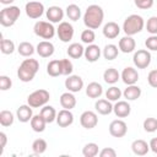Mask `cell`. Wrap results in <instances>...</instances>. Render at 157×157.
<instances>
[{"label": "cell", "instance_id": "cell-2", "mask_svg": "<svg viewBox=\"0 0 157 157\" xmlns=\"http://www.w3.org/2000/svg\"><path fill=\"white\" fill-rule=\"evenodd\" d=\"M39 70V63L36 59H25L17 69V77L22 82H31Z\"/></svg>", "mask_w": 157, "mask_h": 157}, {"label": "cell", "instance_id": "cell-9", "mask_svg": "<svg viewBox=\"0 0 157 157\" xmlns=\"http://www.w3.org/2000/svg\"><path fill=\"white\" fill-rule=\"evenodd\" d=\"M44 5L39 1H29L25 6V12L29 18L37 20L44 13Z\"/></svg>", "mask_w": 157, "mask_h": 157}, {"label": "cell", "instance_id": "cell-15", "mask_svg": "<svg viewBox=\"0 0 157 157\" xmlns=\"http://www.w3.org/2000/svg\"><path fill=\"white\" fill-rule=\"evenodd\" d=\"M56 124L60 128H67L74 123V114L71 113L70 109H61L58 114H56Z\"/></svg>", "mask_w": 157, "mask_h": 157}, {"label": "cell", "instance_id": "cell-16", "mask_svg": "<svg viewBox=\"0 0 157 157\" xmlns=\"http://www.w3.org/2000/svg\"><path fill=\"white\" fill-rule=\"evenodd\" d=\"M54 50H55L54 44L52 42H49V40H42L36 47L37 54L39 56H42V58H49V56H52L54 54Z\"/></svg>", "mask_w": 157, "mask_h": 157}, {"label": "cell", "instance_id": "cell-21", "mask_svg": "<svg viewBox=\"0 0 157 157\" xmlns=\"http://www.w3.org/2000/svg\"><path fill=\"white\" fill-rule=\"evenodd\" d=\"M102 32H103V36H104L105 38H108V39H114V38H117V37L119 36V33H120V27H119V25H118L117 22L110 21V22H108V23H105V25L103 26Z\"/></svg>", "mask_w": 157, "mask_h": 157}, {"label": "cell", "instance_id": "cell-26", "mask_svg": "<svg viewBox=\"0 0 157 157\" xmlns=\"http://www.w3.org/2000/svg\"><path fill=\"white\" fill-rule=\"evenodd\" d=\"M123 96L126 101H136L141 96V88L135 83V85H128V87L124 90Z\"/></svg>", "mask_w": 157, "mask_h": 157}, {"label": "cell", "instance_id": "cell-34", "mask_svg": "<svg viewBox=\"0 0 157 157\" xmlns=\"http://www.w3.org/2000/svg\"><path fill=\"white\" fill-rule=\"evenodd\" d=\"M47 74L52 77H56L61 75L60 70V60H50L47 65Z\"/></svg>", "mask_w": 157, "mask_h": 157}, {"label": "cell", "instance_id": "cell-20", "mask_svg": "<svg viewBox=\"0 0 157 157\" xmlns=\"http://www.w3.org/2000/svg\"><path fill=\"white\" fill-rule=\"evenodd\" d=\"M16 117L17 119L21 121V123H27V121H31L32 117H33V110H32V107L27 103V104H22L17 108L16 110Z\"/></svg>", "mask_w": 157, "mask_h": 157}, {"label": "cell", "instance_id": "cell-35", "mask_svg": "<svg viewBox=\"0 0 157 157\" xmlns=\"http://www.w3.org/2000/svg\"><path fill=\"white\" fill-rule=\"evenodd\" d=\"M13 120H15V117H13L12 112L6 110V109L0 112V124H1V126H4V128L11 126L13 124Z\"/></svg>", "mask_w": 157, "mask_h": 157}, {"label": "cell", "instance_id": "cell-42", "mask_svg": "<svg viewBox=\"0 0 157 157\" xmlns=\"http://www.w3.org/2000/svg\"><path fill=\"white\" fill-rule=\"evenodd\" d=\"M94 39H96V34H94V31L93 29L87 28V29L82 31V33H81V40H82V43H86L88 45V44H92L94 42Z\"/></svg>", "mask_w": 157, "mask_h": 157}, {"label": "cell", "instance_id": "cell-47", "mask_svg": "<svg viewBox=\"0 0 157 157\" xmlns=\"http://www.w3.org/2000/svg\"><path fill=\"white\" fill-rule=\"evenodd\" d=\"M147 82L151 87L157 88V69H153L147 75Z\"/></svg>", "mask_w": 157, "mask_h": 157}, {"label": "cell", "instance_id": "cell-50", "mask_svg": "<svg viewBox=\"0 0 157 157\" xmlns=\"http://www.w3.org/2000/svg\"><path fill=\"white\" fill-rule=\"evenodd\" d=\"M150 150L153 152V153H156L157 155V137H153V139H151V141H150Z\"/></svg>", "mask_w": 157, "mask_h": 157}, {"label": "cell", "instance_id": "cell-44", "mask_svg": "<svg viewBox=\"0 0 157 157\" xmlns=\"http://www.w3.org/2000/svg\"><path fill=\"white\" fill-rule=\"evenodd\" d=\"M145 45L148 50L157 52V34H151L150 37H147V39L145 40Z\"/></svg>", "mask_w": 157, "mask_h": 157}, {"label": "cell", "instance_id": "cell-40", "mask_svg": "<svg viewBox=\"0 0 157 157\" xmlns=\"http://www.w3.org/2000/svg\"><path fill=\"white\" fill-rule=\"evenodd\" d=\"M60 70H61V75H64V76L71 75L74 71V65H72L71 60L70 59H60Z\"/></svg>", "mask_w": 157, "mask_h": 157}, {"label": "cell", "instance_id": "cell-25", "mask_svg": "<svg viewBox=\"0 0 157 157\" xmlns=\"http://www.w3.org/2000/svg\"><path fill=\"white\" fill-rule=\"evenodd\" d=\"M29 123H31V128H32V130H33L34 132H43V131L45 130L47 124H48V123L45 121V119L42 117L40 113L33 115Z\"/></svg>", "mask_w": 157, "mask_h": 157}, {"label": "cell", "instance_id": "cell-7", "mask_svg": "<svg viewBox=\"0 0 157 157\" xmlns=\"http://www.w3.org/2000/svg\"><path fill=\"white\" fill-rule=\"evenodd\" d=\"M151 53L148 49H139L134 53L132 61L137 69H146L151 64Z\"/></svg>", "mask_w": 157, "mask_h": 157}, {"label": "cell", "instance_id": "cell-6", "mask_svg": "<svg viewBox=\"0 0 157 157\" xmlns=\"http://www.w3.org/2000/svg\"><path fill=\"white\" fill-rule=\"evenodd\" d=\"M33 32L36 36L43 39H52L55 36L56 29L54 28L53 23L49 21H37L33 27Z\"/></svg>", "mask_w": 157, "mask_h": 157}, {"label": "cell", "instance_id": "cell-45", "mask_svg": "<svg viewBox=\"0 0 157 157\" xmlns=\"http://www.w3.org/2000/svg\"><path fill=\"white\" fill-rule=\"evenodd\" d=\"M11 86H12L11 78L6 75H1L0 76V90L1 91H7V90L11 88Z\"/></svg>", "mask_w": 157, "mask_h": 157}, {"label": "cell", "instance_id": "cell-13", "mask_svg": "<svg viewBox=\"0 0 157 157\" xmlns=\"http://www.w3.org/2000/svg\"><path fill=\"white\" fill-rule=\"evenodd\" d=\"M45 15H47V18L49 20V22L60 23V22H63V18H64V10L60 6L53 5V6L47 9Z\"/></svg>", "mask_w": 157, "mask_h": 157}, {"label": "cell", "instance_id": "cell-11", "mask_svg": "<svg viewBox=\"0 0 157 157\" xmlns=\"http://www.w3.org/2000/svg\"><path fill=\"white\" fill-rule=\"evenodd\" d=\"M80 124L82 125V128H85L87 130L93 129L98 124V117L92 110H85L80 117Z\"/></svg>", "mask_w": 157, "mask_h": 157}, {"label": "cell", "instance_id": "cell-14", "mask_svg": "<svg viewBox=\"0 0 157 157\" xmlns=\"http://www.w3.org/2000/svg\"><path fill=\"white\" fill-rule=\"evenodd\" d=\"M120 78L123 80V82L125 85H135L139 81V72L136 69H134L131 66H126L121 71Z\"/></svg>", "mask_w": 157, "mask_h": 157}, {"label": "cell", "instance_id": "cell-10", "mask_svg": "<svg viewBox=\"0 0 157 157\" xmlns=\"http://www.w3.org/2000/svg\"><path fill=\"white\" fill-rule=\"evenodd\" d=\"M126 132H128V125L124 120L115 119L109 124V134L113 137H117V139L124 137L126 135Z\"/></svg>", "mask_w": 157, "mask_h": 157}, {"label": "cell", "instance_id": "cell-19", "mask_svg": "<svg viewBox=\"0 0 157 157\" xmlns=\"http://www.w3.org/2000/svg\"><path fill=\"white\" fill-rule=\"evenodd\" d=\"M118 47H119V50L125 53V54L132 53L135 50V48H136V42L132 38V36H125V37L119 39Z\"/></svg>", "mask_w": 157, "mask_h": 157}, {"label": "cell", "instance_id": "cell-33", "mask_svg": "<svg viewBox=\"0 0 157 157\" xmlns=\"http://www.w3.org/2000/svg\"><path fill=\"white\" fill-rule=\"evenodd\" d=\"M104 59L107 60H114L118 54H119V47H117L115 44H107L104 48H103V52H102Z\"/></svg>", "mask_w": 157, "mask_h": 157}, {"label": "cell", "instance_id": "cell-27", "mask_svg": "<svg viewBox=\"0 0 157 157\" xmlns=\"http://www.w3.org/2000/svg\"><path fill=\"white\" fill-rule=\"evenodd\" d=\"M103 93V87L98 82H90L86 87V96L90 98H99Z\"/></svg>", "mask_w": 157, "mask_h": 157}, {"label": "cell", "instance_id": "cell-46", "mask_svg": "<svg viewBox=\"0 0 157 157\" xmlns=\"http://www.w3.org/2000/svg\"><path fill=\"white\" fill-rule=\"evenodd\" d=\"M134 4L141 10H147L153 6V0H134Z\"/></svg>", "mask_w": 157, "mask_h": 157}, {"label": "cell", "instance_id": "cell-31", "mask_svg": "<svg viewBox=\"0 0 157 157\" xmlns=\"http://www.w3.org/2000/svg\"><path fill=\"white\" fill-rule=\"evenodd\" d=\"M17 52H18L20 55H22L25 58H28V56H31V55L34 54L36 48L29 42H21L18 44V47H17Z\"/></svg>", "mask_w": 157, "mask_h": 157}, {"label": "cell", "instance_id": "cell-22", "mask_svg": "<svg viewBox=\"0 0 157 157\" xmlns=\"http://www.w3.org/2000/svg\"><path fill=\"white\" fill-rule=\"evenodd\" d=\"M94 109L98 114L101 115H108L113 112V104L110 103L109 99H98L96 103H94Z\"/></svg>", "mask_w": 157, "mask_h": 157}, {"label": "cell", "instance_id": "cell-3", "mask_svg": "<svg viewBox=\"0 0 157 157\" xmlns=\"http://www.w3.org/2000/svg\"><path fill=\"white\" fill-rule=\"evenodd\" d=\"M145 27V21L140 15L132 13L130 16H128L124 20L123 23V31L126 36H134L140 33Z\"/></svg>", "mask_w": 157, "mask_h": 157}, {"label": "cell", "instance_id": "cell-17", "mask_svg": "<svg viewBox=\"0 0 157 157\" xmlns=\"http://www.w3.org/2000/svg\"><path fill=\"white\" fill-rule=\"evenodd\" d=\"M101 48L97 45V44H88L87 48H85V53H83V56L85 59L88 61V63H96L99 58H101Z\"/></svg>", "mask_w": 157, "mask_h": 157}, {"label": "cell", "instance_id": "cell-28", "mask_svg": "<svg viewBox=\"0 0 157 157\" xmlns=\"http://www.w3.org/2000/svg\"><path fill=\"white\" fill-rule=\"evenodd\" d=\"M119 78H120V74H119V71H118L117 69H114V67H108V69H105L104 72H103V80H104V82H107V83H109V85L117 83Z\"/></svg>", "mask_w": 157, "mask_h": 157}, {"label": "cell", "instance_id": "cell-41", "mask_svg": "<svg viewBox=\"0 0 157 157\" xmlns=\"http://www.w3.org/2000/svg\"><path fill=\"white\" fill-rule=\"evenodd\" d=\"M142 126H144V130L146 132H155L157 130V119L152 118V117L146 118L144 120V125Z\"/></svg>", "mask_w": 157, "mask_h": 157}, {"label": "cell", "instance_id": "cell-30", "mask_svg": "<svg viewBox=\"0 0 157 157\" xmlns=\"http://www.w3.org/2000/svg\"><path fill=\"white\" fill-rule=\"evenodd\" d=\"M40 114H42V117L45 119V121H47L48 124H50V123H53V121L56 120V114H58V113H56V110H55L54 107L45 104V105L42 107Z\"/></svg>", "mask_w": 157, "mask_h": 157}, {"label": "cell", "instance_id": "cell-23", "mask_svg": "<svg viewBox=\"0 0 157 157\" xmlns=\"http://www.w3.org/2000/svg\"><path fill=\"white\" fill-rule=\"evenodd\" d=\"M131 150L135 155L137 156H145L147 155V152L150 151V145L142 140V139H137V140H134L132 144H131Z\"/></svg>", "mask_w": 157, "mask_h": 157}, {"label": "cell", "instance_id": "cell-1", "mask_svg": "<svg viewBox=\"0 0 157 157\" xmlns=\"http://www.w3.org/2000/svg\"><path fill=\"white\" fill-rule=\"evenodd\" d=\"M103 20H104V11L97 4L90 5L83 13V23L90 29H97L98 27H101Z\"/></svg>", "mask_w": 157, "mask_h": 157}, {"label": "cell", "instance_id": "cell-36", "mask_svg": "<svg viewBox=\"0 0 157 157\" xmlns=\"http://www.w3.org/2000/svg\"><path fill=\"white\" fill-rule=\"evenodd\" d=\"M82 155L85 157H96L97 155H99V147L97 144L94 142H88L83 146L82 148Z\"/></svg>", "mask_w": 157, "mask_h": 157}, {"label": "cell", "instance_id": "cell-38", "mask_svg": "<svg viewBox=\"0 0 157 157\" xmlns=\"http://www.w3.org/2000/svg\"><path fill=\"white\" fill-rule=\"evenodd\" d=\"M0 50L2 54H12L15 52V43L11 40V39H5V38H1L0 40Z\"/></svg>", "mask_w": 157, "mask_h": 157}, {"label": "cell", "instance_id": "cell-49", "mask_svg": "<svg viewBox=\"0 0 157 157\" xmlns=\"http://www.w3.org/2000/svg\"><path fill=\"white\" fill-rule=\"evenodd\" d=\"M6 142H7V136H6V134L4 131H1L0 132V155H2L4 148L6 146Z\"/></svg>", "mask_w": 157, "mask_h": 157}, {"label": "cell", "instance_id": "cell-43", "mask_svg": "<svg viewBox=\"0 0 157 157\" xmlns=\"http://www.w3.org/2000/svg\"><path fill=\"white\" fill-rule=\"evenodd\" d=\"M146 31L150 34H157V16H151L146 22Z\"/></svg>", "mask_w": 157, "mask_h": 157}, {"label": "cell", "instance_id": "cell-29", "mask_svg": "<svg viewBox=\"0 0 157 157\" xmlns=\"http://www.w3.org/2000/svg\"><path fill=\"white\" fill-rule=\"evenodd\" d=\"M66 53L71 59H80L85 53V48L80 43H71L69 45Z\"/></svg>", "mask_w": 157, "mask_h": 157}, {"label": "cell", "instance_id": "cell-8", "mask_svg": "<svg viewBox=\"0 0 157 157\" xmlns=\"http://www.w3.org/2000/svg\"><path fill=\"white\" fill-rule=\"evenodd\" d=\"M56 34H58L59 39L63 43H69L74 37V27H72V25L66 22V21L60 22L58 28H56Z\"/></svg>", "mask_w": 157, "mask_h": 157}, {"label": "cell", "instance_id": "cell-51", "mask_svg": "<svg viewBox=\"0 0 157 157\" xmlns=\"http://www.w3.org/2000/svg\"><path fill=\"white\" fill-rule=\"evenodd\" d=\"M13 1H15V0H0V2H1L2 5H6V6H7V5H11Z\"/></svg>", "mask_w": 157, "mask_h": 157}, {"label": "cell", "instance_id": "cell-32", "mask_svg": "<svg viewBox=\"0 0 157 157\" xmlns=\"http://www.w3.org/2000/svg\"><path fill=\"white\" fill-rule=\"evenodd\" d=\"M65 13H66V16H67L69 20H71V21L75 22V21L80 20V17H81V9L76 4H70V5L66 6Z\"/></svg>", "mask_w": 157, "mask_h": 157}, {"label": "cell", "instance_id": "cell-37", "mask_svg": "<svg viewBox=\"0 0 157 157\" xmlns=\"http://www.w3.org/2000/svg\"><path fill=\"white\" fill-rule=\"evenodd\" d=\"M47 147H48V144L44 139H36L33 142H32V151L36 153V155H42L47 151Z\"/></svg>", "mask_w": 157, "mask_h": 157}, {"label": "cell", "instance_id": "cell-12", "mask_svg": "<svg viewBox=\"0 0 157 157\" xmlns=\"http://www.w3.org/2000/svg\"><path fill=\"white\" fill-rule=\"evenodd\" d=\"M65 87L67 91L72 93L80 92L83 88V80L78 75H69L67 78L65 80Z\"/></svg>", "mask_w": 157, "mask_h": 157}, {"label": "cell", "instance_id": "cell-48", "mask_svg": "<svg viewBox=\"0 0 157 157\" xmlns=\"http://www.w3.org/2000/svg\"><path fill=\"white\" fill-rule=\"evenodd\" d=\"M99 156L101 157H115L117 156V152L112 147H104V148H102L99 151Z\"/></svg>", "mask_w": 157, "mask_h": 157}, {"label": "cell", "instance_id": "cell-24", "mask_svg": "<svg viewBox=\"0 0 157 157\" xmlns=\"http://www.w3.org/2000/svg\"><path fill=\"white\" fill-rule=\"evenodd\" d=\"M60 105L64 108V109H72L76 107V97L74 96L72 92L67 91V92H64L61 96H60Z\"/></svg>", "mask_w": 157, "mask_h": 157}, {"label": "cell", "instance_id": "cell-39", "mask_svg": "<svg viewBox=\"0 0 157 157\" xmlns=\"http://www.w3.org/2000/svg\"><path fill=\"white\" fill-rule=\"evenodd\" d=\"M123 92L120 91V88H118L117 86H112L105 91V98L109 99L110 102H117L119 101V98L121 97Z\"/></svg>", "mask_w": 157, "mask_h": 157}, {"label": "cell", "instance_id": "cell-18", "mask_svg": "<svg viewBox=\"0 0 157 157\" xmlns=\"http://www.w3.org/2000/svg\"><path fill=\"white\" fill-rule=\"evenodd\" d=\"M113 112L118 118H126L130 115L131 107L128 101H117V103L113 105Z\"/></svg>", "mask_w": 157, "mask_h": 157}, {"label": "cell", "instance_id": "cell-4", "mask_svg": "<svg viewBox=\"0 0 157 157\" xmlns=\"http://www.w3.org/2000/svg\"><path fill=\"white\" fill-rule=\"evenodd\" d=\"M20 15H21V10L18 6L15 5L6 6L0 11V25L4 27H11L16 23Z\"/></svg>", "mask_w": 157, "mask_h": 157}, {"label": "cell", "instance_id": "cell-5", "mask_svg": "<svg viewBox=\"0 0 157 157\" xmlns=\"http://www.w3.org/2000/svg\"><path fill=\"white\" fill-rule=\"evenodd\" d=\"M50 99V94L47 90H36L33 91L28 97H27V103L32 107V108H40L43 105H45Z\"/></svg>", "mask_w": 157, "mask_h": 157}]
</instances>
